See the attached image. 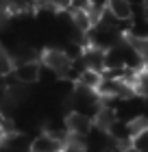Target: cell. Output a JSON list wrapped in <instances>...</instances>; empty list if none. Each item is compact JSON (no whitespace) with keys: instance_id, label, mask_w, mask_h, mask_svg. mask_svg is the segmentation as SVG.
<instances>
[{"instance_id":"cell-8","label":"cell","mask_w":148,"mask_h":152,"mask_svg":"<svg viewBox=\"0 0 148 152\" xmlns=\"http://www.w3.org/2000/svg\"><path fill=\"white\" fill-rule=\"evenodd\" d=\"M46 133L50 135V137H54V139H59L61 143L68 139V128H66V122L63 120H52V122H48L46 124Z\"/></svg>"},{"instance_id":"cell-1","label":"cell","mask_w":148,"mask_h":152,"mask_svg":"<svg viewBox=\"0 0 148 152\" xmlns=\"http://www.w3.org/2000/svg\"><path fill=\"white\" fill-rule=\"evenodd\" d=\"M11 74H13V78H15L18 83H22V85H33V83H37L39 76H41V65L35 59L18 61V63H13Z\"/></svg>"},{"instance_id":"cell-19","label":"cell","mask_w":148,"mask_h":152,"mask_svg":"<svg viewBox=\"0 0 148 152\" xmlns=\"http://www.w3.org/2000/svg\"><path fill=\"white\" fill-rule=\"evenodd\" d=\"M144 4H148V0H144Z\"/></svg>"},{"instance_id":"cell-16","label":"cell","mask_w":148,"mask_h":152,"mask_svg":"<svg viewBox=\"0 0 148 152\" xmlns=\"http://www.w3.org/2000/svg\"><path fill=\"white\" fill-rule=\"evenodd\" d=\"M4 139H7V135H4V130H2V126H0V148L4 146Z\"/></svg>"},{"instance_id":"cell-12","label":"cell","mask_w":148,"mask_h":152,"mask_svg":"<svg viewBox=\"0 0 148 152\" xmlns=\"http://www.w3.org/2000/svg\"><path fill=\"white\" fill-rule=\"evenodd\" d=\"M131 146L139 148L142 152H148V128L139 130V133H135V135L131 137Z\"/></svg>"},{"instance_id":"cell-17","label":"cell","mask_w":148,"mask_h":152,"mask_svg":"<svg viewBox=\"0 0 148 152\" xmlns=\"http://www.w3.org/2000/svg\"><path fill=\"white\" fill-rule=\"evenodd\" d=\"M144 18L148 20V4H144Z\"/></svg>"},{"instance_id":"cell-3","label":"cell","mask_w":148,"mask_h":152,"mask_svg":"<svg viewBox=\"0 0 148 152\" xmlns=\"http://www.w3.org/2000/svg\"><path fill=\"white\" fill-rule=\"evenodd\" d=\"M41 61H44V65L48 67V70H52L59 78L66 74V70L70 67V63H72V59H70L63 50H59V48H50V50H46L44 57H41Z\"/></svg>"},{"instance_id":"cell-15","label":"cell","mask_w":148,"mask_h":152,"mask_svg":"<svg viewBox=\"0 0 148 152\" xmlns=\"http://www.w3.org/2000/svg\"><path fill=\"white\" fill-rule=\"evenodd\" d=\"M124 152H142V150L135 148V146H131V143H126V146H124Z\"/></svg>"},{"instance_id":"cell-9","label":"cell","mask_w":148,"mask_h":152,"mask_svg":"<svg viewBox=\"0 0 148 152\" xmlns=\"http://www.w3.org/2000/svg\"><path fill=\"white\" fill-rule=\"evenodd\" d=\"M133 87H135V94L146 96V98H148V65L142 67V70L135 74V83H133Z\"/></svg>"},{"instance_id":"cell-4","label":"cell","mask_w":148,"mask_h":152,"mask_svg":"<svg viewBox=\"0 0 148 152\" xmlns=\"http://www.w3.org/2000/svg\"><path fill=\"white\" fill-rule=\"evenodd\" d=\"M105 9H107L118 22H129L133 18L131 0H105Z\"/></svg>"},{"instance_id":"cell-5","label":"cell","mask_w":148,"mask_h":152,"mask_svg":"<svg viewBox=\"0 0 148 152\" xmlns=\"http://www.w3.org/2000/svg\"><path fill=\"white\" fill-rule=\"evenodd\" d=\"M59 150H61V141L50 137L48 133L37 135L29 146V152H59Z\"/></svg>"},{"instance_id":"cell-14","label":"cell","mask_w":148,"mask_h":152,"mask_svg":"<svg viewBox=\"0 0 148 152\" xmlns=\"http://www.w3.org/2000/svg\"><path fill=\"white\" fill-rule=\"evenodd\" d=\"M102 152H124V148H122V146H118V143H113V141H111L109 146H105V148H102Z\"/></svg>"},{"instance_id":"cell-10","label":"cell","mask_w":148,"mask_h":152,"mask_svg":"<svg viewBox=\"0 0 148 152\" xmlns=\"http://www.w3.org/2000/svg\"><path fill=\"white\" fill-rule=\"evenodd\" d=\"M124 39L129 41L133 48H135L137 54L144 59V63L148 65V37H146V39H133V37H126V35H124Z\"/></svg>"},{"instance_id":"cell-11","label":"cell","mask_w":148,"mask_h":152,"mask_svg":"<svg viewBox=\"0 0 148 152\" xmlns=\"http://www.w3.org/2000/svg\"><path fill=\"white\" fill-rule=\"evenodd\" d=\"M13 70V59H11V52L7 48L0 46V76H7Z\"/></svg>"},{"instance_id":"cell-18","label":"cell","mask_w":148,"mask_h":152,"mask_svg":"<svg viewBox=\"0 0 148 152\" xmlns=\"http://www.w3.org/2000/svg\"><path fill=\"white\" fill-rule=\"evenodd\" d=\"M131 4H144V0H133Z\"/></svg>"},{"instance_id":"cell-7","label":"cell","mask_w":148,"mask_h":152,"mask_svg":"<svg viewBox=\"0 0 148 152\" xmlns=\"http://www.w3.org/2000/svg\"><path fill=\"white\" fill-rule=\"evenodd\" d=\"M100 78H102V72H96V70H89V67H85L79 78H76V83L83 87H89V89H98V85H100Z\"/></svg>"},{"instance_id":"cell-6","label":"cell","mask_w":148,"mask_h":152,"mask_svg":"<svg viewBox=\"0 0 148 152\" xmlns=\"http://www.w3.org/2000/svg\"><path fill=\"white\" fill-rule=\"evenodd\" d=\"M129 22H131V26L124 33L126 37H133V39H146L148 37V20L144 18V13H139L137 18L133 15Z\"/></svg>"},{"instance_id":"cell-13","label":"cell","mask_w":148,"mask_h":152,"mask_svg":"<svg viewBox=\"0 0 148 152\" xmlns=\"http://www.w3.org/2000/svg\"><path fill=\"white\" fill-rule=\"evenodd\" d=\"M89 4H91V0H68L66 9H68V13H74V11H87Z\"/></svg>"},{"instance_id":"cell-2","label":"cell","mask_w":148,"mask_h":152,"mask_svg":"<svg viewBox=\"0 0 148 152\" xmlns=\"http://www.w3.org/2000/svg\"><path fill=\"white\" fill-rule=\"evenodd\" d=\"M66 128L70 135H81L85 137L91 128H94V120H91V115L87 113H81V111H70L66 115Z\"/></svg>"}]
</instances>
